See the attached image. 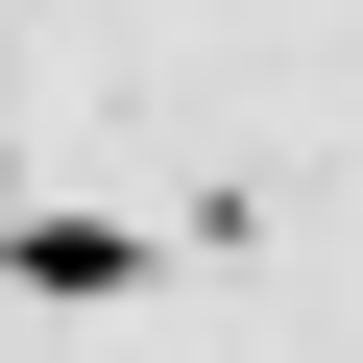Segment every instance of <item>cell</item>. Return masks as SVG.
<instances>
[{
  "label": "cell",
  "mask_w": 363,
  "mask_h": 363,
  "mask_svg": "<svg viewBox=\"0 0 363 363\" xmlns=\"http://www.w3.org/2000/svg\"><path fill=\"white\" fill-rule=\"evenodd\" d=\"M0 291H145V242H121V218H25V242H0Z\"/></svg>",
  "instance_id": "obj_1"
}]
</instances>
